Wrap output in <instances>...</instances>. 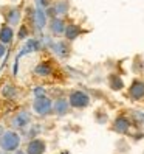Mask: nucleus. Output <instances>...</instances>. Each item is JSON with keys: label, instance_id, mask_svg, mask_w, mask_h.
Masks as SVG:
<instances>
[{"label": "nucleus", "instance_id": "10", "mask_svg": "<svg viewBox=\"0 0 144 154\" xmlns=\"http://www.w3.org/2000/svg\"><path fill=\"white\" fill-rule=\"evenodd\" d=\"M47 149V143L40 139H34L26 146V154H43Z\"/></svg>", "mask_w": 144, "mask_h": 154}, {"label": "nucleus", "instance_id": "7", "mask_svg": "<svg viewBox=\"0 0 144 154\" xmlns=\"http://www.w3.org/2000/svg\"><path fill=\"white\" fill-rule=\"evenodd\" d=\"M20 19H22V13L19 8H8L5 11V20L10 26L20 25Z\"/></svg>", "mask_w": 144, "mask_h": 154}, {"label": "nucleus", "instance_id": "5", "mask_svg": "<svg viewBox=\"0 0 144 154\" xmlns=\"http://www.w3.org/2000/svg\"><path fill=\"white\" fill-rule=\"evenodd\" d=\"M48 28H50V33L56 38H60L64 36V31H65V22L62 17H53L48 23Z\"/></svg>", "mask_w": 144, "mask_h": 154}, {"label": "nucleus", "instance_id": "4", "mask_svg": "<svg viewBox=\"0 0 144 154\" xmlns=\"http://www.w3.org/2000/svg\"><path fill=\"white\" fill-rule=\"evenodd\" d=\"M129 97L133 101H140L144 98V81L137 78L132 81V84L129 87Z\"/></svg>", "mask_w": 144, "mask_h": 154}, {"label": "nucleus", "instance_id": "17", "mask_svg": "<svg viewBox=\"0 0 144 154\" xmlns=\"http://www.w3.org/2000/svg\"><path fill=\"white\" fill-rule=\"evenodd\" d=\"M53 50H54V53H56L59 58H67L70 55V48H68V45L65 42H56V44H53Z\"/></svg>", "mask_w": 144, "mask_h": 154}, {"label": "nucleus", "instance_id": "3", "mask_svg": "<svg viewBox=\"0 0 144 154\" xmlns=\"http://www.w3.org/2000/svg\"><path fill=\"white\" fill-rule=\"evenodd\" d=\"M68 103L75 109H84L90 104V95L82 90H73L68 97Z\"/></svg>", "mask_w": 144, "mask_h": 154}, {"label": "nucleus", "instance_id": "12", "mask_svg": "<svg viewBox=\"0 0 144 154\" xmlns=\"http://www.w3.org/2000/svg\"><path fill=\"white\" fill-rule=\"evenodd\" d=\"M14 41V30L13 26H10L8 23H3L2 28H0V42L8 45Z\"/></svg>", "mask_w": 144, "mask_h": 154}, {"label": "nucleus", "instance_id": "11", "mask_svg": "<svg viewBox=\"0 0 144 154\" xmlns=\"http://www.w3.org/2000/svg\"><path fill=\"white\" fill-rule=\"evenodd\" d=\"M81 33H82V30H81V26H79L78 23H68V25H65L64 36H65V39H67L68 42L78 39L79 36H81Z\"/></svg>", "mask_w": 144, "mask_h": 154}, {"label": "nucleus", "instance_id": "13", "mask_svg": "<svg viewBox=\"0 0 144 154\" xmlns=\"http://www.w3.org/2000/svg\"><path fill=\"white\" fill-rule=\"evenodd\" d=\"M68 107H70V103L65 98H59L53 103V111H54L56 115H65L68 112Z\"/></svg>", "mask_w": 144, "mask_h": 154}, {"label": "nucleus", "instance_id": "22", "mask_svg": "<svg viewBox=\"0 0 144 154\" xmlns=\"http://www.w3.org/2000/svg\"><path fill=\"white\" fill-rule=\"evenodd\" d=\"M5 55H6V45L0 42V59H2Z\"/></svg>", "mask_w": 144, "mask_h": 154}, {"label": "nucleus", "instance_id": "18", "mask_svg": "<svg viewBox=\"0 0 144 154\" xmlns=\"http://www.w3.org/2000/svg\"><path fill=\"white\" fill-rule=\"evenodd\" d=\"M2 95H3V98L14 100V98L17 97V89H16V86H13V84H5V86L2 87Z\"/></svg>", "mask_w": 144, "mask_h": 154}, {"label": "nucleus", "instance_id": "23", "mask_svg": "<svg viewBox=\"0 0 144 154\" xmlns=\"http://www.w3.org/2000/svg\"><path fill=\"white\" fill-rule=\"evenodd\" d=\"M135 119H137L140 123H144V114L143 112H135Z\"/></svg>", "mask_w": 144, "mask_h": 154}, {"label": "nucleus", "instance_id": "2", "mask_svg": "<svg viewBox=\"0 0 144 154\" xmlns=\"http://www.w3.org/2000/svg\"><path fill=\"white\" fill-rule=\"evenodd\" d=\"M33 109L37 115H47L53 111V101L51 98L47 95H39L34 98V103H33Z\"/></svg>", "mask_w": 144, "mask_h": 154}, {"label": "nucleus", "instance_id": "9", "mask_svg": "<svg viewBox=\"0 0 144 154\" xmlns=\"http://www.w3.org/2000/svg\"><path fill=\"white\" fill-rule=\"evenodd\" d=\"M30 114L28 112H25V111H22V112H19L16 117H13V120H11V126L14 129H23V128H26L28 126V123H30Z\"/></svg>", "mask_w": 144, "mask_h": 154}, {"label": "nucleus", "instance_id": "6", "mask_svg": "<svg viewBox=\"0 0 144 154\" xmlns=\"http://www.w3.org/2000/svg\"><path fill=\"white\" fill-rule=\"evenodd\" d=\"M33 22H34V26L37 30H43L45 26H47L48 17H47V14H45L43 8H37V6H36V10L33 11Z\"/></svg>", "mask_w": 144, "mask_h": 154}, {"label": "nucleus", "instance_id": "21", "mask_svg": "<svg viewBox=\"0 0 144 154\" xmlns=\"http://www.w3.org/2000/svg\"><path fill=\"white\" fill-rule=\"evenodd\" d=\"M34 2H36V6H37V8H43V10H45V8H48L50 0H34Z\"/></svg>", "mask_w": 144, "mask_h": 154}, {"label": "nucleus", "instance_id": "16", "mask_svg": "<svg viewBox=\"0 0 144 154\" xmlns=\"http://www.w3.org/2000/svg\"><path fill=\"white\" fill-rule=\"evenodd\" d=\"M34 73L37 76H42V78L43 76H50L53 73V67H51V64H48V62H40V64L36 66Z\"/></svg>", "mask_w": 144, "mask_h": 154}, {"label": "nucleus", "instance_id": "1", "mask_svg": "<svg viewBox=\"0 0 144 154\" xmlns=\"http://www.w3.org/2000/svg\"><path fill=\"white\" fill-rule=\"evenodd\" d=\"M20 145V135L16 131H6L3 135L0 137V148L5 152H13L19 148Z\"/></svg>", "mask_w": 144, "mask_h": 154}, {"label": "nucleus", "instance_id": "15", "mask_svg": "<svg viewBox=\"0 0 144 154\" xmlns=\"http://www.w3.org/2000/svg\"><path fill=\"white\" fill-rule=\"evenodd\" d=\"M109 86H110L112 90H115V92H119V90L124 89V81L118 73H112L109 76Z\"/></svg>", "mask_w": 144, "mask_h": 154}, {"label": "nucleus", "instance_id": "14", "mask_svg": "<svg viewBox=\"0 0 144 154\" xmlns=\"http://www.w3.org/2000/svg\"><path fill=\"white\" fill-rule=\"evenodd\" d=\"M53 10H54L56 17H62V16H67L68 10H70V5L67 0H57V2L53 5Z\"/></svg>", "mask_w": 144, "mask_h": 154}, {"label": "nucleus", "instance_id": "24", "mask_svg": "<svg viewBox=\"0 0 144 154\" xmlns=\"http://www.w3.org/2000/svg\"><path fill=\"white\" fill-rule=\"evenodd\" d=\"M43 94H45L43 87H36V89H34V95H36V97H39V95H43Z\"/></svg>", "mask_w": 144, "mask_h": 154}, {"label": "nucleus", "instance_id": "8", "mask_svg": "<svg viewBox=\"0 0 144 154\" xmlns=\"http://www.w3.org/2000/svg\"><path fill=\"white\" fill-rule=\"evenodd\" d=\"M112 128H113L115 132H118V134H127L129 129H130V120L127 119V117L119 115V117H116V119H115Z\"/></svg>", "mask_w": 144, "mask_h": 154}, {"label": "nucleus", "instance_id": "26", "mask_svg": "<svg viewBox=\"0 0 144 154\" xmlns=\"http://www.w3.org/2000/svg\"><path fill=\"white\" fill-rule=\"evenodd\" d=\"M0 154H6V152H0Z\"/></svg>", "mask_w": 144, "mask_h": 154}, {"label": "nucleus", "instance_id": "20", "mask_svg": "<svg viewBox=\"0 0 144 154\" xmlns=\"http://www.w3.org/2000/svg\"><path fill=\"white\" fill-rule=\"evenodd\" d=\"M30 36V31H28V26L26 25H22L20 30H19V41H25L26 38Z\"/></svg>", "mask_w": 144, "mask_h": 154}, {"label": "nucleus", "instance_id": "25", "mask_svg": "<svg viewBox=\"0 0 144 154\" xmlns=\"http://www.w3.org/2000/svg\"><path fill=\"white\" fill-rule=\"evenodd\" d=\"M16 154H26V152H23V151H17V149H16Z\"/></svg>", "mask_w": 144, "mask_h": 154}, {"label": "nucleus", "instance_id": "19", "mask_svg": "<svg viewBox=\"0 0 144 154\" xmlns=\"http://www.w3.org/2000/svg\"><path fill=\"white\" fill-rule=\"evenodd\" d=\"M143 69H144V62L140 56H137V59L133 61V70L137 72V73H140V72H143Z\"/></svg>", "mask_w": 144, "mask_h": 154}]
</instances>
